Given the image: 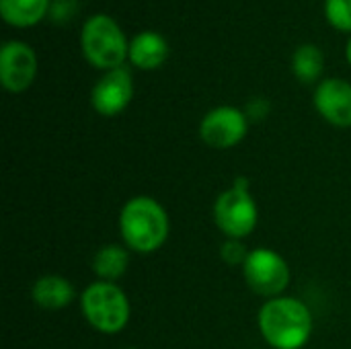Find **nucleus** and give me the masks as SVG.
I'll return each mask as SVG.
<instances>
[{"label":"nucleus","mask_w":351,"mask_h":349,"mask_svg":"<svg viewBox=\"0 0 351 349\" xmlns=\"http://www.w3.org/2000/svg\"><path fill=\"white\" fill-rule=\"evenodd\" d=\"M315 107L325 121L351 128V84L343 78H325L315 91Z\"/></svg>","instance_id":"10"},{"label":"nucleus","mask_w":351,"mask_h":349,"mask_svg":"<svg viewBox=\"0 0 351 349\" xmlns=\"http://www.w3.org/2000/svg\"><path fill=\"white\" fill-rule=\"evenodd\" d=\"M325 16L337 31H351V0H325Z\"/></svg>","instance_id":"16"},{"label":"nucleus","mask_w":351,"mask_h":349,"mask_svg":"<svg viewBox=\"0 0 351 349\" xmlns=\"http://www.w3.org/2000/svg\"><path fill=\"white\" fill-rule=\"evenodd\" d=\"M130 267V249L121 245H105L93 257V272L103 282L119 280Z\"/></svg>","instance_id":"14"},{"label":"nucleus","mask_w":351,"mask_h":349,"mask_svg":"<svg viewBox=\"0 0 351 349\" xmlns=\"http://www.w3.org/2000/svg\"><path fill=\"white\" fill-rule=\"evenodd\" d=\"M49 0H0V14L12 27H33L47 12Z\"/></svg>","instance_id":"13"},{"label":"nucleus","mask_w":351,"mask_h":349,"mask_svg":"<svg viewBox=\"0 0 351 349\" xmlns=\"http://www.w3.org/2000/svg\"><path fill=\"white\" fill-rule=\"evenodd\" d=\"M257 327L265 344L274 349H302L313 337L315 321L311 309L292 296H276L263 302Z\"/></svg>","instance_id":"1"},{"label":"nucleus","mask_w":351,"mask_h":349,"mask_svg":"<svg viewBox=\"0 0 351 349\" xmlns=\"http://www.w3.org/2000/svg\"><path fill=\"white\" fill-rule=\"evenodd\" d=\"M80 47L86 62L103 72L121 68L128 60L130 41L117 21L109 14H93L80 33Z\"/></svg>","instance_id":"3"},{"label":"nucleus","mask_w":351,"mask_h":349,"mask_svg":"<svg viewBox=\"0 0 351 349\" xmlns=\"http://www.w3.org/2000/svg\"><path fill=\"white\" fill-rule=\"evenodd\" d=\"M259 210L249 189V179H234L232 187L214 202V222L226 239L245 241L257 226Z\"/></svg>","instance_id":"5"},{"label":"nucleus","mask_w":351,"mask_h":349,"mask_svg":"<svg viewBox=\"0 0 351 349\" xmlns=\"http://www.w3.org/2000/svg\"><path fill=\"white\" fill-rule=\"evenodd\" d=\"M169 58V43L156 31H142L132 37L128 60L140 70H156Z\"/></svg>","instance_id":"11"},{"label":"nucleus","mask_w":351,"mask_h":349,"mask_svg":"<svg viewBox=\"0 0 351 349\" xmlns=\"http://www.w3.org/2000/svg\"><path fill=\"white\" fill-rule=\"evenodd\" d=\"M125 349H136V348H125Z\"/></svg>","instance_id":"20"},{"label":"nucleus","mask_w":351,"mask_h":349,"mask_svg":"<svg viewBox=\"0 0 351 349\" xmlns=\"http://www.w3.org/2000/svg\"><path fill=\"white\" fill-rule=\"evenodd\" d=\"M80 309L86 323L105 335L123 331L132 317V304L115 282H93L80 296Z\"/></svg>","instance_id":"4"},{"label":"nucleus","mask_w":351,"mask_h":349,"mask_svg":"<svg viewBox=\"0 0 351 349\" xmlns=\"http://www.w3.org/2000/svg\"><path fill=\"white\" fill-rule=\"evenodd\" d=\"M31 298L43 311H60L76 298V292H74V286L70 284V280H66L62 276L47 274V276H41L33 284Z\"/></svg>","instance_id":"12"},{"label":"nucleus","mask_w":351,"mask_h":349,"mask_svg":"<svg viewBox=\"0 0 351 349\" xmlns=\"http://www.w3.org/2000/svg\"><path fill=\"white\" fill-rule=\"evenodd\" d=\"M249 249L243 245V241H237V239H226L222 249H220V257L226 265H239L243 267L247 257H249Z\"/></svg>","instance_id":"17"},{"label":"nucleus","mask_w":351,"mask_h":349,"mask_svg":"<svg viewBox=\"0 0 351 349\" xmlns=\"http://www.w3.org/2000/svg\"><path fill=\"white\" fill-rule=\"evenodd\" d=\"M134 97V78L125 66L105 72L90 91V105L99 115H119Z\"/></svg>","instance_id":"9"},{"label":"nucleus","mask_w":351,"mask_h":349,"mask_svg":"<svg viewBox=\"0 0 351 349\" xmlns=\"http://www.w3.org/2000/svg\"><path fill=\"white\" fill-rule=\"evenodd\" d=\"M325 70V56L319 45L315 43H302L292 53V74L304 82L313 84L321 78Z\"/></svg>","instance_id":"15"},{"label":"nucleus","mask_w":351,"mask_h":349,"mask_svg":"<svg viewBox=\"0 0 351 349\" xmlns=\"http://www.w3.org/2000/svg\"><path fill=\"white\" fill-rule=\"evenodd\" d=\"M37 76V53L25 41L10 39L0 47V82L8 93H25Z\"/></svg>","instance_id":"8"},{"label":"nucleus","mask_w":351,"mask_h":349,"mask_svg":"<svg viewBox=\"0 0 351 349\" xmlns=\"http://www.w3.org/2000/svg\"><path fill=\"white\" fill-rule=\"evenodd\" d=\"M249 117L243 109L220 105L210 109L199 123V138L216 150H228L245 140Z\"/></svg>","instance_id":"7"},{"label":"nucleus","mask_w":351,"mask_h":349,"mask_svg":"<svg viewBox=\"0 0 351 349\" xmlns=\"http://www.w3.org/2000/svg\"><path fill=\"white\" fill-rule=\"evenodd\" d=\"M346 58H348V62L351 64V39L348 41V45H346Z\"/></svg>","instance_id":"19"},{"label":"nucleus","mask_w":351,"mask_h":349,"mask_svg":"<svg viewBox=\"0 0 351 349\" xmlns=\"http://www.w3.org/2000/svg\"><path fill=\"white\" fill-rule=\"evenodd\" d=\"M241 269L247 286L267 300L282 296L290 284V267L286 259L274 249H253Z\"/></svg>","instance_id":"6"},{"label":"nucleus","mask_w":351,"mask_h":349,"mask_svg":"<svg viewBox=\"0 0 351 349\" xmlns=\"http://www.w3.org/2000/svg\"><path fill=\"white\" fill-rule=\"evenodd\" d=\"M171 222L165 206L148 195L128 200L119 212V232L125 247L134 253L148 255L158 251L169 239Z\"/></svg>","instance_id":"2"},{"label":"nucleus","mask_w":351,"mask_h":349,"mask_svg":"<svg viewBox=\"0 0 351 349\" xmlns=\"http://www.w3.org/2000/svg\"><path fill=\"white\" fill-rule=\"evenodd\" d=\"M245 113H247L249 121H251V119H253V121H261V119H265L267 113H269V101H267V99H261V97L251 99V101L247 103V107H245Z\"/></svg>","instance_id":"18"}]
</instances>
